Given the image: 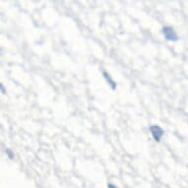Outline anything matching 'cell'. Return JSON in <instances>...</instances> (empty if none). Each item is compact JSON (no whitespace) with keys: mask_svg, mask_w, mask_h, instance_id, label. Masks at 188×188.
<instances>
[{"mask_svg":"<svg viewBox=\"0 0 188 188\" xmlns=\"http://www.w3.org/2000/svg\"><path fill=\"white\" fill-rule=\"evenodd\" d=\"M150 131L151 133H152V136L153 138L155 139V141L157 142H160L161 137L163 136V133H165V131L163 130V129L161 128L160 126L158 125H153L150 127Z\"/></svg>","mask_w":188,"mask_h":188,"instance_id":"1","label":"cell"},{"mask_svg":"<svg viewBox=\"0 0 188 188\" xmlns=\"http://www.w3.org/2000/svg\"><path fill=\"white\" fill-rule=\"evenodd\" d=\"M163 34L165 36V38L168 39V41H175L178 39V36H177L176 33L173 31V28L170 27H163Z\"/></svg>","mask_w":188,"mask_h":188,"instance_id":"2","label":"cell"},{"mask_svg":"<svg viewBox=\"0 0 188 188\" xmlns=\"http://www.w3.org/2000/svg\"><path fill=\"white\" fill-rule=\"evenodd\" d=\"M104 75H105V79H107V82H108V83H109V84H110V86H112V88L113 90H114V89H115V87H116V85H115V83H114V82H113V81L112 80V79H110V77H109V75H107V73H105H105H104Z\"/></svg>","mask_w":188,"mask_h":188,"instance_id":"3","label":"cell"},{"mask_svg":"<svg viewBox=\"0 0 188 188\" xmlns=\"http://www.w3.org/2000/svg\"><path fill=\"white\" fill-rule=\"evenodd\" d=\"M7 153H8V155H9V158L10 159H13V156H14V154H12V152L10 150H7Z\"/></svg>","mask_w":188,"mask_h":188,"instance_id":"4","label":"cell"},{"mask_svg":"<svg viewBox=\"0 0 188 188\" xmlns=\"http://www.w3.org/2000/svg\"><path fill=\"white\" fill-rule=\"evenodd\" d=\"M108 188H117V187L114 186V185H112V184H108Z\"/></svg>","mask_w":188,"mask_h":188,"instance_id":"5","label":"cell"}]
</instances>
